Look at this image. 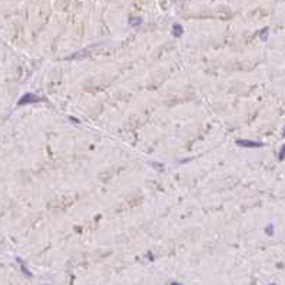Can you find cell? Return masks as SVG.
I'll list each match as a JSON object with an SVG mask.
<instances>
[{"mask_svg": "<svg viewBox=\"0 0 285 285\" xmlns=\"http://www.w3.org/2000/svg\"><path fill=\"white\" fill-rule=\"evenodd\" d=\"M236 145L241 148H261L264 146L261 142H255V141H245V139H239L236 141Z\"/></svg>", "mask_w": 285, "mask_h": 285, "instance_id": "2", "label": "cell"}, {"mask_svg": "<svg viewBox=\"0 0 285 285\" xmlns=\"http://www.w3.org/2000/svg\"><path fill=\"white\" fill-rule=\"evenodd\" d=\"M284 156H285V145L282 146V149H281V153H279V160H282L284 159Z\"/></svg>", "mask_w": 285, "mask_h": 285, "instance_id": "6", "label": "cell"}, {"mask_svg": "<svg viewBox=\"0 0 285 285\" xmlns=\"http://www.w3.org/2000/svg\"><path fill=\"white\" fill-rule=\"evenodd\" d=\"M141 23H142V19H135V17H132L131 19V25L133 26V27H136V26H141Z\"/></svg>", "mask_w": 285, "mask_h": 285, "instance_id": "5", "label": "cell"}, {"mask_svg": "<svg viewBox=\"0 0 285 285\" xmlns=\"http://www.w3.org/2000/svg\"><path fill=\"white\" fill-rule=\"evenodd\" d=\"M40 101H42V98L37 96V95H35V93H25V96L19 99L17 105L23 106V105H27V103H37Z\"/></svg>", "mask_w": 285, "mask_h": 285, "instance_id": "1", "label": "cell"}, {"mask_svg": "<svg viewBox=\"0 0 285 285\" xmlns=\"http://www.w3.org/2000/svg\"><path fill=\"white\" fill-rule=\"evenodd\" d=\"M182 33H183L182 26H180V25H173V27H172V35H173L175 37H179V36H182Z\"/></svg>", "mask_w": 285, "mask_h": 285, "instance_id": "4", "label": "cell"}, {"mask_svg": "<svg viewBox=\"0 0 285 285\" xmlns=\"http://www.w3.org/2000/svg\"><path fill=\"white\" fill-rule=\"evenodd\" d=\"M16 261L19 262V265H20V269H22V272L26 275V276H32V272L27 269V266H26V262L25 261H22L20 258H16Z\"/></svg>", "mask_w": 285, "mask_h": 285, "instance_id": "3", "label": "cell"}]
</instances>
